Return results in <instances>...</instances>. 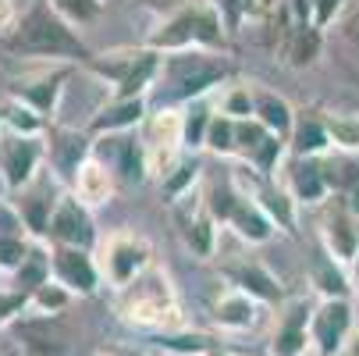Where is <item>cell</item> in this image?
Listing matches in <instances>:
<instances>
[{"mask_svg": "<svg viewBox=\"0 0 359 356\" xmlns=\"http://www.w3.org/2000/svg\"><path fill=\"white\" fill-rule=\"evenodd\" d=\"M139 249H132V246H118V257H114V275L118 278H128L135 268H139Z\"/></svg>", "mask_w": 359, "mask_h": 356, "instance_id": "obj_18", "label": "cell"}, {"mask_svg": "<svg viewBox=\"0 0 359 356\" xmlns=\"http://www.w3.org/2000/svg\"><path fill=\"white\" fill-rule=\"evenodd\" d=\"M22 342L39 352V356H61L68 349V328H61L57 321H32V324H22L18 328Z\"/></svg>", "mask_w": 359, "mask_h": 356, "instance_id": "obj_3", "label": "cell"}, {"mask_svg": "<svg viewBox=\"0 0 359 356\" xmlns=\"http://www.w3.org/2000/svg\"><path fill=\"white\" fill-rule=\"evenodd\" d=\"M57 271H61V278H65L68 285H75V289H82V292H89L93 282H96L89 261L79 257V253H61V257H57Z\"/></svg>", "mask_w": 359, "mask_h": 356, "instance_id": "obj_8", "label": "cell"}, {"mask_svg": "<svg viewBox=\"0 0 359 356\" xmlns=\"http://www.w3.org/2000/svg\"><path fill=\"white\" fill-rule=\"evenodd\" d=\"M22 307V299H0V321H4L11 310H18Z\"/></svg>", "mask_w": 359, "mask_h": 356, "instance_id": "obj_33", "label": "cell"}, {"mask_svg": "<svg viewBox=\"0 0 359 356\" xmlns=\"http://www.w3.org/2000/svg\"><path fill=\"white\" fill-rule=\"evenodd\" d=\"M11 46L25 54H82V43L50 11H32L15 32Z\"/></svg>", "mask_w": 359, "mask_h": 356, "instance_id": "obj_1", "label": "cell"}, {"mask_svg": "<svg viewBox=\"0 0 359 356\" xmlns=\"http://www.w3.org/2000/svg\"><path fill=\"white\" fill-rule=\"evenodd\" d=\"M54 232L61 235V239H68V242H79V246H86L89 239H93V228H89V218L75 207V203H65V207L57 211V221H54Z\"/></svg>", "mask_w": 359, "mask_h": 356, "instance_id": "obj_5", "label": "cell"}, {"mask_svg": "<svg viewBox=\"0 0 359 356\" xmlns=\"http://www.w3.org/2000/svg\"><path fill=\"white\" fill-rule=\"evenodd\" d=\"M224 324H235V328H245L249 321H252V310H249V303H242V299H228V303H221V314H217Z\"/></svg>", "mask_w": 359, "mask_h": 356, "instance_id": "obj_13", "label": "cell"}, {"mask_svg": "<svg viewBox=\"0 0 359 356\" xmlns=\"http://www.w3.org/2000/svg\"><path fill=\"white\" fill-rule=\"evenodd\" d=\"M189 36H203V39H214L217 32H214V18H207V15H189V18H182V22H175L171 25V32H164L157 43H182V39H189Z\"/></svg>", "mask_w": 359, "mask_h": 356, "instance_id": "obj_7", "label": "cell"}, {"mask_svg": "<svg viewBox=\"0 0 359 356\" xmlns=\"http://www.w3.org/2000/svg\"><path fill=\"white\" fill-rule=\"evenodd\" d=\"M61 154H65V168H72V161H75V157H82V143L65 139V143H61Z\"/></svg>", "mask_w": 359, "mask_h": 356, "instance_id": "obj_26", "label": "cell"}, {"mask_svg": "<svg viewBox=\"0 0 359 356\" xmlns=\"http://www.w3.org/2000/svg\"><path fill=\"white\" fill-rule=\"evenodd\" d=\"M324 143H327V139H324V128L313 125V121L302 125V128H299V139H295V146L302 150V154H306V150H320Z\"/></svg>", "mask_w": 359, "mask_h": 356, "instance_id": "obj_19", "label": "cell"}, {"mask_svg": "<svg viewBox=\"0 0 359 356\" xmlns=\"http://www.w3.org/2000/svg\"><path fill=\"white\" fill-rule=\"evenodd\" d=\"M334 139L345 146H359V121H334Z\"/></svg>", "mask_w": 359, "mask_h": 356, "instance_id": "obj_22", "label": "cell"}, {"mask_svg": "<svg viewBox=\"0 0 359 356\" xmlns=\"http://www.w3.org/2000/svg\"><path fill=\"white\" fill-rule=\"evenodd\" d=\"M338 356H359V335H355L352 342H345V349H341Z\"/></svg>", "mask_w": 359, "mask_h": 356, "instance_id": "obj_36", "label": "cell"}, {"mask_svg": "<svg viewBox=\"0 0 359 356\" xmlns=\"http://www.w3.org/2000/svg\"><path fill=\"white\" fill-rule=\"evenodd\" d=\"M22 257V246L18 242H0V264H15Z\"/></svg>", "mask_w": 359, "mask_h": 356, "instance_id": "obj_25", "label": "cell"}, {"mask_svg": "<svg viewBox=\"0 0 359 356\" xmlns=\"http://www.w3.org/2000/svg\"><path fill=\"white\" fill-rule=\"evenodd\" d=\"M355 29H359V22H355ZM355 36H359V32H355Z\"/></svg>", "mask_w": 359, "mask_h": 356, "instance_id": "obj_38", "label": "cell"}, {"mask_svg": "<svg viewBox=\"0 0 359 356\" xmlns=\"http://www.w3.org/2000/svg\"><path fill=\"white\" fill-rule=\"evenodd\" d=\"M32 161H36L32 143H15V146L8 150V178H11V182H22V178L29 175Z\"/></svg>", "mask_w": 359, "mask_h": 356, "instance_id": "obj_11", "label": "cell"}, {"mask_svg": "<svg viewBox=\"0 0 359 356\" xmlns=\"http://www.w3.org/2000/svg\"><path fill=\"white\" fill-rule=\"evenodd\" d=\"M199 128H203V114H196V118L189 121V143H196V139H199Z\"/></svg>", "mask_w": 359, "mask_h": 356, "instance_id": "obj_34", "label": "cell"}, {"mask_svg": "<svg viewBox=\"0 0 359 356\" xmlns=\"http://www.w3.org/2000/svg\"><path fill=\"white\" fill-rule=\"evenodd\" d=\"M43 271H46V261L39 257V253H32L29 264L22 268V285H39L43 282Z\"/></svg>", "mask_w": 359, "mask_h": 356, "instance_id": "obj_21", "label": "cell"}, {"mask_svg": "<svg viewBox=\"0 0 359 356\" xmlns=\"http://www.w3.org/2000/svg\"><path fill=\"white\" fill-rule=\"evenodd\" d=\"M331 242H334V253L341 261H352L359 253V232L345 221V218H334L331 221Z\"/></svg>", "mask_w": 359, "mask_h": 356, "instance_id": "obj_10", "label": "cell"}, {"mask_svg": "<svg viewBox=\"0 0 359 356\" xmlns=\"http://www.w3.org/2000/svg\"><path fill=\"white\" fill-rule=\"evenodd\" d=\"M238 136H242V139H245L249 146H256V143H264V139H260V128H249V125H242V128H238Z\"/></svg>", "mask_w": 359, "mask_h": 356, "instance_id": "obj_31", "label": "cell"}, {"mask_svg": "<svg viewBox=\"0 0 359 356\" xmlns=\"http://www.w3.org/2000/svg\"><path fill=\"white\" fill-rule=\"evenodd\" d=\"M334 8H338V0H320V22H327L334 15Z\"/></svg>", "mask_w": 359, "mask_h": 356, "instance_id": "obj_35", "label": "cell"}, {"mask_svg": "<svg viewBox=\"0 0 359 356\" xmlns=\"http://www.w3.org/2000/svg\"><path fill=\"white\" fill-rule=\"evenodd\" d=\"M245 4H249V0H221V8L228 11V18H231V22H238V18H242Z\"/></svg>", "mask_w": 359, "mask_h": 356, "instance_id": "obj_27", "label": "cell"}, {"mask_svg": "<svg viewBox=\"0 0 359 356\" xmlns=\"http://www.w3.org/2000/svg\"><path fill=\"white\" fill-rule=\"evenodd\" d=\"M235 275H238V282H242L249 292H256V296H264V299H274V296H278L274 282H271L264 271H256V268H242V271H235Z\"/></svg>", "mask_w": 359, "mask_h": 356, "instance_id": "obj_12", "label": "cell"}, {"mask_svg": "<svg viewBox=\"0 0 359 356\" xmlns=\"http://www.w3.org/2000/svg\"><path fill=\"white\" fill-rule=\"evenodd\" d=\"M260 111H264L267 125H274L278 132H281V128H288V107L281 104V100H274V96H264V100H260Z\"/></svg>", "mask_w": 359, "mask_h": 356, "instance_id": "obj_16", "label": "cell"}, {"mask_svg": "<svg viewBox=\"0 0 359 356\" xmlns=\"http://www.w3.org/2000/svg\"><path fill=\"white\" fill-rule=\"evenodd\" d=\"M217 75H221V68L203 65V61H192V65H178V72H175V86H178L182 96H189V93H199L203 86H210Z\"/></svg>", "mask_w": 359, "mask_h": 356, "instance_id": "obj_6", "label": "cell"}, {"mask_svg": "<svg viewBox=\"0 0 359 356\" xmlns=\"http://www.w3.org/2000/svg\"><path fill=\"white\" fill-rule=\"evenodd\" d=\"M317 285H320L327 296H338V299L345 296V278H341L331 264H324V261L317 264Z\"/></svg>", "mask_w": 359, "mask_h": 356, "instance_id": "obj_14", "label": "cell"}, {"mask_svg": "<svg viewBox=\"0 0 359 356\" xmlns=\"http://www.w3.org/2000/svg\"><path fill=\"white\" fill-rule=\"evenodd\" d=\"M231 218H235L238 228H242L245 235H252V239H264V235H267V225L260 221V214H252V211H245V207H235Z\"/></svg>", "mask_w": 359, "mask_h": 356, "instance_id": "obj_15", "label": "cell"}, {"mask_svg": "<svg viewBox=\"0 0 359 356\" xmlns=\"http://www.w3.org/2000/svg\"><path fill=\"white\" fill-rule=\"evenodd\" d=\"M228 136H231V128H228V125H214V132H210V143H214L217 150H224V146H228Z\"/></svg>", "mask_w": 359, "mask_h": 356, "instance_id": "obj_28", "label": "cell"}, {"mask_svg": "<svg viewBox=\"0 0 359 356\" xmlns=\"http://www.w3.org/2000/svg\"><path fill=\"white\" fill-rule=\"evenodd\" d=\"M104 157H111L125 178H139V154L132 139H107L104 143Z\"/></svg>", "mask_w": 359, "mask_h": 356, "instance_id": "obj_9", "label": "cell"}, {"mask_svg": "<svg viewBox=\"0 0 359 356\" xmlns=\"http://www.w3.org/2000/svg\"><path fill=\"white\" fill-rule=\"evenodd\" d=\"M295 189L306 196V199H313V196H320V171L317 168H299V175H295Z\"/></svg>", "mask_w": 359, "mask_h": 356, "instance_id": "obj_17", "label": "cell"}, {"mask_svg": "<svg viewBox=\"0 0 359 356\" xmlns=\"http://www.w3.org/2000/svg\"><path fill=\"white\" fill-rule=\"evenodd\" d=\"M139 118V104H121L114 111H107L104 118H100V128H107V125H128Z\"/></svg>", "mask_w": 359, "mask_h": 356, "instance_id": "obj_20", "label": "cell"}, {"mask_svg": "<svg viewBox=\"0 0 359 356\" xmlns=\"http://www.w3.org/2000/svg\"><path fill=\"white\" fill-rule=\"evenodd\" d=\"M355 282H359V253H355Z\"/></svg>", "mask_w": 359, "mask_h": 356, "instance_id": "obj_37", "label": "cell"}, {"mask_svg": "<svg viewBox=\"0 0 359 356\" xmlns=\"http://www.w3.org/2000/svg\"><path fill=\"white\" fill-rule=\"evenodd\" d=\"M39 299H43V307H61V303H65V296H61V292H50V289H43V292H39Z\"/></svg>", "mask_w": 359, "mask_h": 356, "instance_id": "obj_30", "label": "cell"}, {"mask_svg": "<svg viewBox=\"0 0 359 356\" xmlns=\"http://www.w3.org/2000/svg\"><path fill=\"white\" fill-rule=\"evenodd\" d=\"M313 54H317V36L310 32V36H302V39L295 43V50H292V61H299V65H302V61H310Z\"/></svg>", "mask_w": 359, "mask_h": 356, "instance_id": "obj_23", "label": "cell"}, {"mask_svg": "<svg viewBox=\"0 0 359 356\" xmlns=\"http://www.w3.org/2000/svg\"><path fill=\"white\" fill-rule=\"evenodd\" d=\"M348 328H352V310L345 299H331L317 310L313 317V342L320 349V356H338L345 349V338H348Z\"/></svg>", "mask_w": 359, "mask_h": 356, "instance_id": "obj_2", "label": "cell"}, {"mask_svg": "<svg viewBox=\"0 0 359 356\" xmlns=\"http://www.w3.org/2000/svg\"><path fill=\"white\" fill-rule=\"evenodd\" d=\"M61 4H65L72 15H89V4H86V0H61Z\"/></svg>", "mask_w": 359, "mask_h": 356, "instance_id": "obj_32", "label": "cell"}, {"mask_svg": "<svg viewBox=\"0 0 359 356\" xmlns=\"http://www.w3.org/2000/svg\"><path fill=\"white\" fill-rule=\"evenodd\" d=\"M149 72H153V61L146 58V61H142V65H139V68H135V72H132V75L125 79V93H132V89H139V86H142V82L149 79Z\"/></svg>", "mask_w": 359, "mask_h": 356, "instance_id": "obj_24", "label": "cell"}, {"mask_svg": "<svg viewBox=\"0 0 359 356\" xmlns=\"http://www.w3.org/2000/svg\"><path fill=\"white\" fill-rule=\"evenodd\" d=\"M306 349V307H299L274 338V356H299Z\"/></svg>", "mask_w": 359, "mask_h": 356, "instance_id": "obj_4", "label": "cell"}, {"mask_svg": "<svg viewBox=\"0 0 359 356\" xmlns=\"http://www.w3.org/2000/svg\"><path fill=\"white\" fill-rule=\"evenodd\" d=\"M196 249L207 253L210 249V235H207V225H196Z\"/></svg>", "mask_w": 359, "mask_h": 356, "instance_id": "obj_29", "label": "cell"}]
</instances>
